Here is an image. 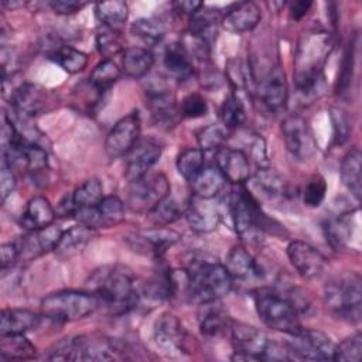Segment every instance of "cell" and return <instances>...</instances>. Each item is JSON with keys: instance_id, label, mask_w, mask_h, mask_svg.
I'll return each mask as SVG.
<instances>
[{"instance_id": "7", "label": "cell", "mask_w": 362, "mask_h": 362, "mask_svg": "<svg viewBox=\"0 0 362 362\" xmlns=\"http://www.w3.org/2000/svg\"><path fill=\"white\" fill-rule=\"evenodd\" d=\"M98 307V298L90 291L61 290L42 298L41 314L57 322H72L90 315Z\"/></svg>"}, {"instance_id": "10", "label": "cell", "mask_w": 362, "mask_h": 362, "mask_svg": "<svg viewBox=\"0 0 362 362\" xmlns=\"http://www.w3.org/2000/svg\"><path fill=\"white\" fill-rule=\"evenodd\" d=\"M286 344L294 358L307 361H332L335 348V344L325 332L304 327L290 334V339Z\"/></svg>"}, {"instance_id": "41", "label": "cell", "mask_w": 362, "mask_h": 362, "mask_svg": "<svg viewBox=\"0 0 362 362\" xmlns=\"http://www.w3.org/2000/svg\"><path fill=\"white\" fill-rule=\"evenodd\" d=\"M120 68L112 59L100 61L90 74V86L98 92H105L120 78Z\"/></svg>"}, {"instance_id": "3", "label": "cell", "mask_w": 362, "mask_h": 362, "mask_svg": "<svg viewBox=\"0 0 362 362\" xmlns=\"http://www.w3.org/2000/svg\"><path fill=\"white\" fill-rule=\"evenodd\" d=\"M188 297L198 303L221 300L232 291L233 280L226 267L209 255H194L187 266Z\"/></svg>"}, {"instance_id": "34", "label": "cell", "mask_w": 362, "mask_h": 362, "mask_svg": "<svg viewBox=\"0 0 362 362\" xmlns=\"http://www.w3.org/2000/svg\"><path fill=\"white\" fill-rule=\"evenodd\" d=\"M154 64L153 54L143 47H129L123 51L122 68L130 78H143L150 72Z\"/></svg>"}, {"instance_id": "53", "label": "cell", "mask_w": 362, "mask_h": 362, "mask_svg": "<svg viewBox=\"0 0 362 362\" xmlns=\"http://www.w3.org/2000/svg\"><path fill=\"white\" fill-rule=\"evenodd\" d=\"M88 3L86 1H78V0H52L48 1V6L55 14L59 16H69L81 11Z\"/></svg>"}, {"instance_id": "57", "label": "cell", "mask_w": 362, "mask_h": 362, "mask_svg": "<svg viewBox=\"0 0 362 362\" xmlns=\"http://www.w3.org/2000/svg\"><path fill=\"white\" fill-rule=\"evenodd\" d=\"M204 3L201 1H191V0H182V1H175L173 3L175 11H180L182 14H188L192 16Z\"/></svg>"}, {"instance_id": "23", "label": "cell", "mask_w": 362, "mask_h": 362, "mask_svg": "<svg viewBox=\"0 0 362 362\" xmlns=\"http://www.w3.org/2000/svg\"><path fill=\"white\" fill-rule=\"evenodd\" d=\"M262 18V10L259 6L253 1H238L232 3L226 7V10L222 14L221 25L223 30L233 33V34H242L252 31Z\"/></svg>"}, {"instance_id": "56", "label": "cell", "mask_w": 362, "mask_h": 362, "mask_svg": "<svg viewBox=\"0 0 362 362\" xmlns=\"http://www.w3.org/2000/svg\"><path fill=\"white\" fill-rule=\"evenodd\" d=\"M311 6H313V3L305 1V0H298V1L290 3V17L293 20H301L308 13Z\"/></svg>"}, {"instance_id": "13", "label": "cell", "mask_w": 362, "mask_h": 362, "mask_svg": "<svg viewBox=\"0 0 362 362\" xmlns=\"http://www.w3.org/2000/svg\"><path fill=\"white\" fill-rule=\"evenodd\" d=\"M255 92L270 112H279L286 106L288 88L284 71L279 62L272 64L260 78H255Z\"/></svg>"}, {"instance_id": "39", "label": "cell", "mask_w": 362, "mask_h": 362, "mask_svg": "<svg viewBox=\"0 0 362 362\" xmlns=\"http://www.w3.org/2000/svg\"><path fill=\"white\" fill-rule=\"evenodd\" d=\"M72 202L75 208H86V206H95L98 205L103 195V185L98 178H89L83 181L72 194ZM75 209V211H76Z\"/></svg>"}, {"instance_id": "4", "label": "cell", "mask_w": 362, "mask_h": 362, "mask_svg": "<svg viewBox=\"0 0 362 362\" xmlns=\"http://www.w3.org/2000/svg\"><path fill=\"white\" fill-rule=\"evenodd\" d=\"M324 303L335 317L348 322H359L362 305L361 276L351 272L329 280L324 287Z\"/></svg>"}, {"instance_id": "33", "label": "cell", "mask_w": 362, "mask_h": 362, "mask_svg": "<svg viewBox=\"0 0 362 362\" xmlns=\"http://www.w3.org/2000/svg\"><path fill=\"white\" fill-rule=\"evenodd\" d=\"M223 11L216 7H208L202 4L192 16H189V34L211 42L212 34L216 33L218 24H221Z\"/></svg>"}, {"instance_id": "55", "label": "cell", "mask_w": 362, "mask_h": 362, "mask_svg": "<svg viewBox=\"0 0 362 362\" xmlns=\"http://www.w3.org/2000/svg\"><path fill=\"white\" fill-rule=\"evenodd\" d=\"M18 259H20L18 247H17L16 242H8V243L1 245V247H0V263H1V272L3 273L8 267H11Z\"/></svg>"}, {"instance_id": "36", "label": "cell", "mask_w": 362, "mask_h": 362, "mask_svg": "<svg viewBox=\"0 0 362 362\" xmlns=\"http://www.w3.org/2000/svg\"><path fill=\"white\" fill-rule=\"evenodd\" d=\"M48 58L68 74H78L88 65V55L69 45H59L54 48Z\"/></svg>"}, {"instance_id": "30", "label": "cell", "mask_w": 362, "mask_h": 362, "mask_svg": "<svg viewBox=\"0 0 362 362\" xmlns=\"http://www.w3.org/2000/svg\"><path fill=\"white\" fill-rule=\"evenodd\" d=\"M55 216V208H52V205L45 197L38 195L33 197L27 202L25 211L21 218V225L31 232L54 223Z\"/></svg>"}, {"instance_id": "12", "label": "cell", "mask_w": 362, "mask_h": 362, "mask_svg": "<svg viewBox=\"0 0 362 362\" xmlns=\"http://www.w3.org/2000/svg\"><path fill=\"white\" fill-rule=\"evenodd\" d=\"M281 134L288 153L298 161H308L317 153V141L304 117L288 115L281 122Z\"/></svg>"}, {"instance_id": "44", "label": "cell", "mask_w": 362, "mask_h": 362, "mask_svg": "<svg viewBox=\"0 0 362 362\" xmlns=\"http://www.w3.org/2000/svg\"><path fill=\"white\" fill-rule=\"evenodd\" d=\"M228 133L229 130L219 123H212L202 127L197 133V140L199 146L198 148H201L204 153L219 150L228 140Z\"/></svg>"}, {"instance_id": "24", "label": "cell", "mask_w": 362, "mask_h": 362, "mask_svg": "<svg viewBox=\"0 0 362 362\" xmlns=\"http://www.w3.org/2000/svg\"><path fill=\"white\" fill-rule=\"evenodd\" d=\"M216 165L233 185L243 184L250 177V161L249 156L238 147L222 146L216 150Z\"/></svg>"}, {"instance_id": "8", "label": "cell", "mask_w": 362, "mask_h": 362, "mask_svg": "<svg viewBox=\"0 0 362 362\" xmlns=\"http://www.w3.org/2000/svg\"><path fill=\"white\" fill-rule=\"evenodd\" d=\"M170 195V182L163 173H148L129 182L126 205L137 214H148Z\"/></svg>"}, {"instance_id": "40", "label": "cell", "mask_w": 362, "mask_h": 362, "mask_svg": "<svg viewBox=\"0 0 362 362\" xmlns=\"http://www.w3.org/2000/svg\"><path fill=\"white\" fill-rule=\"evenodd\" d=\"M100 228H110L120 223L124 219V202L116 195L103 197L102 201L96 205Z\"/></svg>"}, {"instance_id": "28", "label": "cell", "mask_w": 362, "mask_h": 362, "mask_svg": "<svg viewBox=\"0 0 362 362\" xmlns=\"http://www.w3.org/2000/svg\"><path fill=\"white\" fill-rule=\"evenodd\" d=\"M192 195L204 199H214L225 187L226 178L216 164L204 165L202 170L189 181Z\"/></svg>"}, {"instance_id": "37", "label": "cell", "mask_w": 362, "mask_h": 362, "mask_svg": "<svg viewBox=\"0 0 362 362\" xmlns=\"http://www.w3.org/2000/svg\"><path fill=\"white\" fill-rule=\"evenodd\" d=\"M130 33L147 47H154L164 38L165 25L158 18L143 17L132 23Z\"/></svg>"}, {"instance_id": "50", "label": "cell", "mask_w": 362, "mask_h": 362, "mask_svg": "<svg viewBox=\"0 0 362 362\" xmlns=\"http://www.w3.org/2000/svg\"><path fill=\"white\" fill-rule=\"evenodd\" d=\"M147 215L154 226H167L181 216V211L178 208V204L168 195Z\"/></svg>"}, {"instance_id": "14", "label": "cell", "mask_w": 362, "mask_h": 362, "mask_svg": "<svg viewBox=\"0 0 362 362\" xmlns=\"http://www.w3.org/2000/svg\"><path fill=\"white\" fill-rule=\"evenodd\" d=\"M141 120L137 110L122 117L109 132L105 140V153L109 158L126 156L130 148L139 141Z\"/></svg>"}, {"instance_id": "15", "label": "cell", "mask_w": 362, "mask_h": 362, "mask_svg": "<svg viewBox=\"0 0 362 362\" xmlns=\"http://www.w3.org/2000/svg\"><path fill=\"white\" fill-rule=\"evenodd\" d=\"M51 103L52 98L48 89L35 83H20L10 92L13 112L28 119L48 110Z\"/></svg>"}, {"instance_id": "2", "label": "cell", "mask_w": 362, "mask_h": 362, "mask_svg": "<svg viewBox=\"0 0 362 362\" xmlns=\"http://www.w3.org/2000/svg\"><path fill=\"white\" fill-rule=\"evenodd\" d=\"M93 294L112 315H123L137 308L139 287L133 273L119 264L99 269L90 277Z\"/></svg>"}, {"instance_id": "51", "label": "cell", "mask_w": 362, "mask_h": 362, "mask_svg": "<svg viewBox=\"0 0 362 362\" xmlns=\"http://www.w3.org/2000/svg\"><path fill=\"white\" fill-rule=\"evenodd\" d=\"M180 116L185 119H198L206 115L208 103L199 93H189L187 95L178 107Z\"/></svg>"}, {"instance_id": "17", "label": "cell", "mask_w": 362, "mask_h": 362, "mask_svg": "<svg viewBox=\"0 0 362 362\" xmlns=\"http://www.w3.org/2000/svg\"><path fill=\"white\" fill-rule=\"evenodd\" d=\"M250 192L260 202L277 204L284 201L288 195V185L286 180L273 168L260 167L249 177Z\"/></svg>"}, {"instance_id": "5", "label": "cell", "mask_w": 362, "mask_h": 362, "mask_svg": "<svg viewBox=\"0 0 362 362\" xmlns=\"http://www.w3.org/2000/svg\"><path fill=\"white\" fill-rule=\"evenodd\" d=\"M253 303L260 321L272 329L293 334L301 328L298 313L294 305L280 293L269 287L253 291Z\"/></svg>"}, {"instance_id": "48", "label": "cell", "mask_w": 362, "mask_h": 362, "mask_svg": "<svg viewBox=\"0 0 362 362\" xmlns=\"http://www.w3.org/2000/svg\"><path fill=\"white\" fill-rule=\"evenodd\" d=\"M327 240L334 247H344L351 239V219L348 216H339L329 219L325 226Z\"/></svg>"}, {"instance_id": "27", "label": "cell", "mask_w": 362, "mask_h": 362, "mask_svg": "<svg viewBox=\"0 0 362 362\" xmlns=\"http://www.w3.org/2000/svg\"><path fill=\"white\" fill-rule=\"evenodd\" d=\"M95 236H96L95 229L79 223L62 233L54 252L59 259L66 260L81 253Z\"/></svg>"}, {"instance_id": "19", "label": "cell", "mask_w": 362, "mask_h": 362, "mask_svg": "<svg viewBox=\"0 0 362 362\" xmlns=\"http://www.w3.org/2000/svg\"><path fill=\"white\" fill-rule=\"evenodd\" d=\"M180 240V235L165 226H154L140 233L129 235L126 242L137 252L160 257L168 247Z\"/></svg>"}, {"instance_id": "46", "label": "cell", "mask_w": 362, "mask_h": 362, "mask_svg": "<svg viewBox=\"0 0 362 362\" xmlns=\"http://www.w3.org/2000/svg\"><path fill=\"white\" fill-rule=\"evenodd\" d=\"M355 48H356V41L355 38H352L348 42V47L344 52V58L341 62V69H339V75L335 85V90L338 95H345L351 88L354 69H355Z\"/></svg>"}, {"instance_id": "1", "label": "cell", "mask_w": 362, "mask_h": 362, "mask_svg": "<svg viewBox=\"0 0 362 362\" xmlns=\"http://www.w3.org/2000/svg\"><path fill=\"white\" fill-rule=\"evenodd\" d=\"M332 51V38L324 30L304 33L294 52V85L300 100L311 103L318 99L325 88L324 66Z\"/></svg>"}, {"instance_id": "11", "label": "cell", "mask_w": 362, "mask_h": 362, "mask_svg": "<svg viewBox=\"0 0 362 362\" xmlns=\"http://www.w3.org/2000/svg\"><path fill=\"white\" fill-rule=\"evenodd\" d=\"M230 342L235 349L232 359H245V361H262L270 345V338L259 328L232 321L229 327Z\"/></svg>"}, {"instance_id": "6", "label": "cell", "mask_w": 362, "mask_h": 362, "mask_svg": "<svg viewBox=\"0 0 362 362\" xmlns=\"http://www.w3.org/2000/svg\"><path fill=\"white\" fill-rule=\"evenodd\" d=\"M228 212L235 232L243 238H256L257 233L272 225V221L262 211L260 202L243 184L235 185L228 195Z\"/></svg>"}, {"instance_id": "9", "label": "cell", "mask_w": 362, "mask_h": 362, "mask_svg": "<svg viewBox=\"0 0 362 362\" xmlns=\"http://www.w3.org/2000/svg\"><path fill=\"white\" fill-rule=\"evenodd\" d=\"M153 338L157 348L168 356L188 355L192 349V339L182 322L171 313H163L154 322Z\"/></svg>"}, {"instance_id": "18", "label": "cell", "mask_w": 362, "mask_h": 362, "mask_svg": "<svg viewBox=\"0 0 362 362\" xmlns=\"http://www.w3.org/2000/svg\"><path fill=\"white\" fill-rule=\"evenodd\" d=\"M161 147L151 139H139V141L124 156V178L127 182L141 178L150 173V168L158 161Z\"/></svg>"}, {"instance_id": "20", "label": "cell", "mask_w": 362, "mask_h": 362, "mask_svg": "<svg viewBox=\"0 0 362 362\" xmlns=\"http://www.w3.org/2000/svg\"><path fill=\"white\" fill-rule=\"evenodd\" d=\"M188 226L197 233H209L215 230L221 222V209L212 199L191 197L184 212Z\"/></svg>"}, {"instance_id": "22", "label": "cell", "mask_w": 362, "mask_h": 362, "mask_svg": "<svg viewBox=\"0 0 362 362\" xmlns=\"http://www.w3.org/2000/svg\"><path fill=\"white\" fill-rule=\"evenodd\" d=\"M62 233L64 230L54 223L37 230H31L28 235L16 242L18 247V256L30 260L49 250H55Z\"/></svg>"}, {"instance_id": "38", "label": "cell", "mask_w": 362, "mask_h": 362, "mask_svg": "<svg viewBox=\"0 0 362 362\" xmlns=\"http://www.w3.org/2000/svg\"><path fill=\"white\" fill-rule=\"evenodd\" d=\"M95 16L102 23V25L116 28L122 25L129 16V6L124 1H102L95 4Z\"/></svg>"}, {"instance_id": "29", "label": "cell", "mask_w": 362, "mask_h": 362, "mask_svg": "<svg viewBox=\"0 0 362 362\" xmlns=\"http://www.w3.org/2000/svg\"><path fill=\"white\" fill-rule=\"evenodd\" d=\"M40 315L24 308H4L0 315V335L25 334L37 328Z\"/></svg>"}, {"instance_id": "32", "label": "cell", "mask_w": 362, "mask_h": 362, "mask_svg": "<svg viewBox=\"0 0 362 362\" xmlns=\"http://www.w3.org/2000/svg\"><path fill=\"white\" fill-rule=\"evenodd\" d=\"M339 174L345 188L359 201L362 192V154L358 147H352L344 156Z\"/></svg>"}, {"instance_id": "47", "label": "cell", "mask_w": 362, "mask_h": 362, "mask_svg": "<svg viewBox=\"0 0 362 362\" xmlns=\"http://www.w3.org/2000/svg\"><path fill=\"white\" fill-rule=\"evenodd\" d=\"M362 359V335L355 332L354 335L345 338L334 348L332 361L342 362H361Z\"/></svg>"}, {"instance_id": "49", "label": "cell", "mask_w": 362, "mask_h": 362, "mask_svg": "<svg viewBox=\"0 0 362 362\" xmlns=\"http://www.w3.org/2000/svg\"><path fill=\"white\" fill-rule=\"evenodd\" d=\"M327 194L325 178L320 174L311 175L301 189V199L305 206L317 208L322 204Z\"/></svg>"}, {"instance_id": "52", "label": "cell", "mask_w": 362, "mask_h": 362, "mask_svg": "<svg viewBox=\"0 0 362 362\" xmlns=\"http://www.w3.org/2000/svg\"><path fill=\"white\" fill-rule=\"evenodd\" d=\"M331 123H332V144L341 146L344 144L351 133V124L348 116L341 109L332 107L329 112Z\"/></svg>"}, {"instance_id": "35", "label": "cell", "mask_w": 362, "mask_h": 362, "mask_svg": "<svg viewBox=\"0 0 362 362\" xmlns=\"http://www.w3.org/2000/svg\"><path fill=\"white\" fill-rule=\"evenodd\" d=\"M0 356L7 361H27L37 356V349L24 334L1 335Z\"/></svg>"}, {"instance_id": "16", "label": "cell", "mask_w": 362, "mask_h": 362, "mask_svg": "<svg viewBox=\"0 0 362 362\" xmlns=\"http://www.w3.org/2000/svg\"><path fill=\"white\" fill-rule=\"evenodd\" d=\"M287 257L303 279H315L327 269L325 256L304 240H291L287 246Z\"/></svg>"}, {"instance_id": "43", "label": "cell", "mask_w": 362, "mask_h": 362, "mask_svg": "<svg viewBox=\"0 0 362 362\" xmlns=\"http://www.w3.org/2000/svg\"><path fill=\"white\" fill-rule=\"evenodd\" d=\"M246 119L243 102L235 93L225 98L221 106V122L228 130L239 129Z\"/></svg>"}, {"instance_id": "45", "label": "cell", "mask_w": 362, "mask_h": 362, "mask_svg": "<svg viewBox=\"0 0 362 362\" xmlns=\"http://www.w3.org/2000/svg\"><path fill=\"white\" fill-rule=\"evenodd\" d=\"M96 48L98 51L109 59V57L124 51V40L116 28H110L106 25H102L96 34Z\"/></svg>"}, {"instance_id": "25", "label": "cell", "mask_w": 362, "mask_h": 362, "mask_svg": "<svg viewBox=\"0 0 362 362\" xmlns=\"http://www.w3.org/2000/svg\"><path fill=\"white\" fill-rule=\"evenodd\" d=\"M235 281H249L255 279H260L263 276L260 264L252 256L249 250L242 246H233L223 264Z\"/></svg>"}, {"instance_id": "31", "label": "cell", "mask_w": 362, "mask_h": 362, "mask_svg": "<svg viewBox=\"0 0 362 362\" xmlns=\"http://www.w3.org/2000/svg\"><path fill=\"white\" fill-rule=\"evenodd\" d=\"M163 65L165 71L177 81H187L194 75L191 57L181 42H173L165 47Z\"/></svg>"}, {"instance_id": "21", "label": "cell", "mask_w": 362, "mask_h": 362, "mask_svg": "<svg viewBox=\"0 0 362 362\" xmlns=\"http://www.w3.org/2000/svg\"><path fill=\"white\" fill-rule=\"evenodd\" d=\"M146 93L147 105L156 123L167 127L174 126L177 122V115L180 112L175 107L174 96L170 88L164 82H154L147 86Z\"/></svg>"}, {"instance_id": "54", "label": "cell", "mask_w": 362, "mask_h": 362, "mask_svg": "<svg viewBox=\"0 0 362 362\" xmlns=\"http://www.w3.org/2000/svg\"><path fill=\"white\" fill-rule=\"evenodd\" d=\"M14 188H16V175L13 173V168L3 161L1 173H0V197L3 202L7 199L8 195H11Z\"/></svg>"}, {"instance_id": "26", "label": "cell", "mask_w": 362, "mask_h": 362, "mask_svg": "<svg viewBox=\"0 0 362 362\" xmlns=\"http://www.w3.org/2000/svg\"><path fill=\"white\" fill-rule=\"evenodd\" d=\"M232 320L218 300L199 303L198 310V327L204 337L216 338L229 331Z\"/></svg>"}, {"instance_id": "42", "label": "cell", "mask_w": 362, "mask_h": 362, "mask_svg": "<svg viewBox=\"0 0 362 362\" xmlns=\"http://www.w3.org/2000/svg\"><path fill=\"white\" fill-rule=\"evenodd\" d=\"M175 164L180 175L189 182L205 165V153L201 148H185L178 154Z\"/></svg>"}]
</instances>
